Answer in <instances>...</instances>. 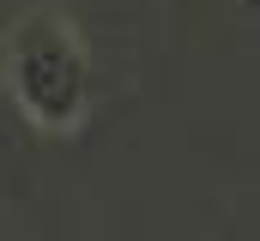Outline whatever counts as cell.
<instances>
[{"label": "cell", "instance_id": "6da1fadb", "mask_svg": "<svg viewBox=\"0 0 260 241\" xmlns=\"http://www.w3.org/2000/svg\"><path fill=\"white\" fill-rule=\"evenodd\" d=\"M0 72L24 120H37L43 133H79V120L91 109V55L73 18H61L55 6L18 12L6 24Z\"/></svg>", "mask_w": 260, "mask_h": 241}]
</instances>
